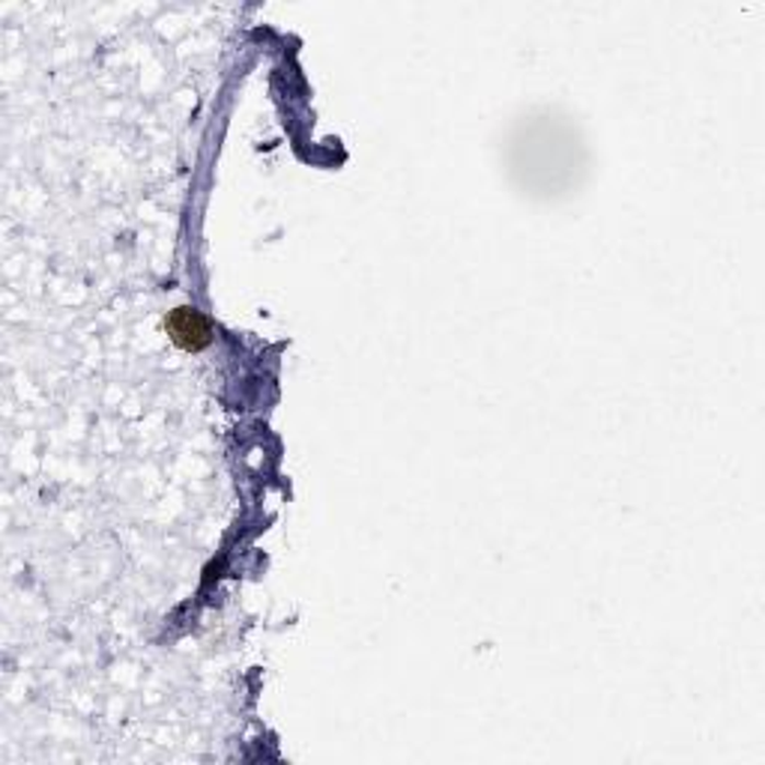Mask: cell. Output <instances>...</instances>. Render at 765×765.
<instances>
[{"label": "cell", "mask_w": 765, "mask_h": 765, "mask_svg": "<svg viewBox=\"0 0 765 765\" xmlns=\"http://www.w3.org/2000/svg\"><path fill=\"white\" fill-rule=\"evenodd\" d=\"M164 329L183 351H201L209 344V323L197 308H174L164 320Z\"/></svg>", "instance_id": "1"}]
</instances>
